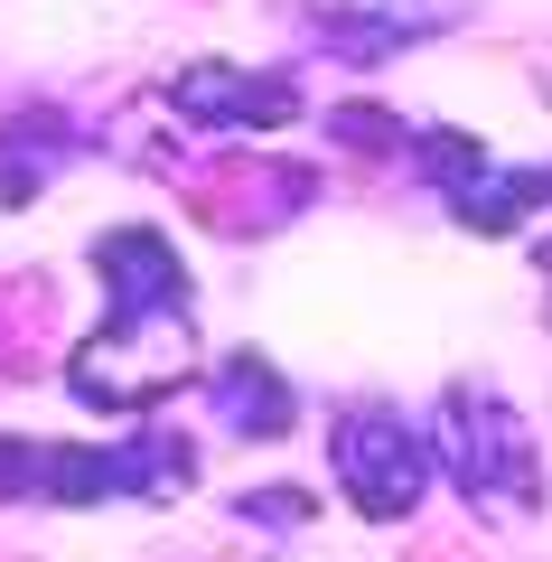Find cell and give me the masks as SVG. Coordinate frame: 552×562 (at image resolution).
Returning a JSON list of instances; mask_svg holds the SVG:
<instances>
[{"label":"cell","instance_id":"1","mask_svg":"<svg viewBox=\"0 0 552 562\" xmlns=\"http://www.w3.org/2000/svg\"><path fill=\"white\" fill-rule=\"evenodd\" d=\"M413 469H421V450L403 441L394 422H347V487H356L365 506H384V516H394V506L421 487Z\"/></svg>","mask_w":552,"mask_h":562}]
</instances>
